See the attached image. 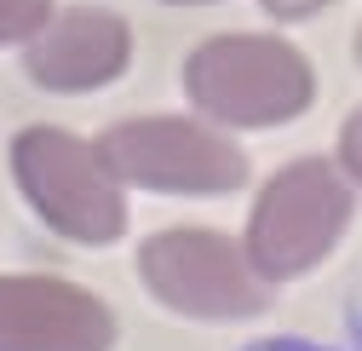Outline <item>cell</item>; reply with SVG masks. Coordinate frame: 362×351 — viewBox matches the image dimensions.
I'll list each match as a JSON object with an SVG mask.
<instances>
[{"label":"cell","instance_id":"obj_1","mask_svg":"<svg viewBox=\"0 0 362 351\" xmlns=\"http://www.w3.org/2000/svg\"><path fill=\"white\" fill-rule=\"evenodd\" d=\"M185 93L218 127H282L310 110L316 69L276 35H213L185 64Z\"/></svg>","mask_w":362,"mask_h":351},{"label":"cell","instance_id":"obj_2","mask_svg":"<svg viewBox=\"0 0 362 351\" xmlns=\"http://www.w3.org/2000/svg\"><path fill=\"white\" fill-rule=\"evenodd\" d=\"M12 179L29 207L69 242L104 248L127 231V185L110 173L98 144L64 127H29L12 139Z\"/></svg>","mask_w":362,"mask_h":351},{"label":"cell","instance_id":"obj_3","mask_svg":"<svg viewBox=\"0 0 362 351\" xmlns=\"http://www.w3.org/2000/svg\"><path fill=\"white\" fill-rule=\"evenodd\" d=\"M351 213H356V196L334 161H288L259 190L242 253L264 282L299 277L339 248Z\"/></svg>","mask_w":362,"mask_h":351},{"label":"cell","instance_id":"obj_4","mask_svg":"<svg viewBox=\"0 0 362 351\" xmlns=\"http://www.w3.org/2000/svg\"><path fill=\"white\" fill-rule=\"evenodd\" d=\"M98 156L121 185L156 196H230L247 185V156L207 121L185 115H132L98 139Z\"/></svg>","mask_w":362,"mask_h":351},{"label":"cell","instance_id":"obj_5","mask_svg":"<svg viewBox=\"0 0 362 351\" xmlns=\"http://www.w3.org/2000/svg\"><path fill=\"white\" fill-rule=\"evenodd\" d=\"M139 277L150 299H161L178 317H207V323H236L270 305V282L247 265L242 242L202 231V225H178L161 231L139 248Z\"/></svg>","mask_w":362,"mask_h":351},{"label":"cell","instance_id":"obj_6","mask_svg":"<svg viewBox=\"0 0 362 351\" xmlns=\"http://www.w3.org/2000/svg\"><path fill=\"white\" fill-rule=\"evenodd\" d=\"M115 311L64 277H0V351H110Z\"/></svg>","mask_w":362,"mask_h":351},{"label":"cell","instance_id":"obj_7","mask_svg":"<svg viewBox=\"0 0 362 351\" xmlns=\"http://www.w3.org/2000/svg\"><path fill=\"white\" fill-rule=\"evenodd\" d=\"M23 64L47 93H93L132 64V29L121 12H104V6L47 12V23L29 35Z\"/></svg>","mask_w":362,"mask_h":351},{"label":"cell","instance_id":"obj_8","mask_svg":"<svg viewBox=\"0 0 362 351\" xmlns=\"http://www.w3.org/2000/svg\"><path fill=\"white\" fill-rule=\"evenodd\" d=\"M52 0H0V47H18L47 23Z\"/></svg>","mask_w":362,"mask_h":351},{"label":"cell","instance_id":"obj_9","mask_svg":"<svg viewBox=\"0 0 362 351\" xmlns=\"http://www.w3.org/2000/svg\"><path fill=\"white\" fill-rule=\"evenodd\" d=\"M259 6H264L270 18H310V12L334 6V0H259Z\"/></svg>","mask_w":362,"mask_h":351},{"label":"cell","instance_id":"obj_10","mask_svg":"<svg viewBox=\"0 0 362 351\" xmlns=\"http://www.w3.org/2000/svg\"><path fill=\"white\" fill-rule=\"evenodd\" d=\"M339 156H345V179H356V115L339 127Z\"/></svg>","mask_w":362,"mask_h":351},{"label":"cell","instance_id":"obj_11","mask_svg":"<svg viewBox=\"0 0 362 351\" xmlns=\"http://www.w3.org/2000/svg\"><path fill=\"white\" fill-rule=\"evenodd\" d=\"M173 6H196V0H173Z\"/></svg>","mask_w":362,"mask_h":351}]
</instances>
